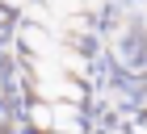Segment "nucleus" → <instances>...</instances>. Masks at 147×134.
Masks as SVG:
<instances>
[{"label":"nucleus","mask_w":147,"mask_h":134,"mask_svg":"<svg viewBox=\"0 0 147 134\" xmlns=\"http://www.w3.org/2000/svg\"><path fill=\"white\" fill-rule=\"evenodd\" d=\"M30 117H34V126H46V130H51V122H55V117H51V105H34Z\"/></svg>","instance_id":"nucleus-1"}]
</instances>
